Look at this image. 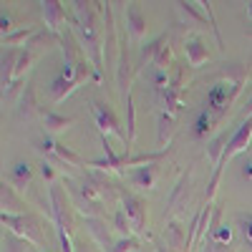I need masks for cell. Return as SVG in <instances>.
Returning a JSON list of instances; mask_svg holds the SVG:
<instances>
[{
    "mask_svg": "<svg viewBox=\"0 0 252 252\" xmlns=\"http://www.w3.org/2000/svg\"><path fill=\"white\" fill-rule=\"evenodd\" d=\"M73 8H76V15H78L76 33H78V40H81V48L86 53V58H91L94 71L101 78L103 58H101V40H98V33H96V20H94V13H91V3H73Z\"/></svg>",
    "mask_w": 252,
    "mask_h": 252,
    "instance_id": "6da1fadb",
    "label": "cell"
},
{
    "mask_svg": "<svg viewBox=\"0 0 252 252\" xmlns=\"http://www.w3.org/2000/svg\"><path fill=\"white\" fill-rule=\"evenodd\" d=\"M0 220L8 227V232L28 240L31 245L40 242V222L33 215H0Z\"/></svg>",
    "mask_w": 252,
    "mask_h": 252,
    "instance_id": "7a4b0ae2",
    "label": "cell"
},
{
    "mask_svg": "<svg viewBox=\"0 0 252 252\" xmlns=\"http://www.w3.org/2000/svg\"><path fill=\"white\" fill-rule=\"evenodd\" d=\"M121 209L126 212V217H129L131 229H134L136 237L149 235V232H146V204H144L139 197H134V194H121Z\"/></svg>",
    "mask_w": 252,
    "mask_h": 252,
    "instance_id": "3957f363",
    "label": "cell"
},
{
    "mask_svg": "<svg viewBox=\"0 0 252 252\" xmlns=\"http://www.w3.org/2000/svg\"><path fill=\"white\" fill-rule=\"evenodd\" d=\"M48 197H51V215H53V222H56V235H61V232L71 235L73 222H71V215H68V207H66V202H63L61 189H58L56 184H51V189H48Z\"/></svg>",
    "mask_w": 252,
    "mask_h": 252,
    "instance_id": "277c9868",
    "label": "cell"
},
{
    "mask_svg": "<svg viewBox=\"0 0 252 252\" xmlns=\"http://www.w3.org/2000/svg\"><path fill=\"white\" fill-rule=\"evenodd\" d=\"M40 10H43V18H46V26L51 31V35H56L61 40V26L66 23V10L58 0H46L40 3Z\"/></svg>",
    "mask_w": 252,
    "mask_h": 252,
    "instance_id": "5b68a950",
    "label": "cell"
},
{
    "mask_svg": "<svg viewBox=\"0 0 252 252\" xmlns=\"http://www.w3.org/2000/svg\"><path fill=\"white\" fill-rule=\"evenodd\" d=\"M91 109H94V116H96V124H98L101 134L111 131V134H116V136H121V139L126 141V134L119 129V121H116V116L106 109V103H101V101H91Z\"/></svg>",
    "mask_w": 252,
    "mask_h": 252,
    "instance_id": "8992f818",
    "label": "cell"
},
{
    "mask_svg": "<svg viewBox=\"0 0 252 252\" xmlns=\"http://www.w3.org/2000/svg\"><path fill=\"white\" fill-rule=\"evenodd\" d=\"M164 240H166V252H189L187 250V232L177 220H169L164 227Z\"/></svg>",
    "mask_w": 252,
    "mask_h": 252,
    "instance_id": "52a82bcc",
    "label": "cell"
},
{
    "mask_svg": "<svg viewBox=\"0 0 252 252\" xmlns=\"http://www.w3.org/2000/svg\"><path fill=\"white\" fill-rule=\"evenodd\" d=\"M126 33L131 35V40H141L146 35V18L136 3L126 5Z\"/></svg>",
    "mask_w": 252,
    "mask_h": 252,
    "instance_id": "ba28073f",
    "label": "cell"
},
{
    "mask_svg": "<svg viewBox=\"0 0 252 252\" xmlns=\"http://www.w3.org/2000/svg\"><path fill=\"white\" fill-rule=\"evenodd\" d=\"M116 81L121 89V98L126 101L129 96V53H126V33L119 38V66H116Z\"/></svg>",
    "mask_w": 252,
    "mask_h": 252,
    "instance_id": "9c48e42d",
    "label": "cell"
},
{
    "mask_svg": "<svg viewBox=\"0 0 252 252\" xmlns=\"http://www.w3.org/2000/svg\"><path fill=\"white\" fill-rule=\"evenodd\" d=\"M184 53H187V63L192 68H199V66H204V63L209 61V51L204 46V40L197 38V35L184 40Z\"/></svg>",
    "mask_w": 252,
    "mask_h": 252,
    "instance_id": "30bf717a",
    "label": "cell"
},
{
    "mask_svg": "<svg viewBox=\"0 0 252 252\" xmlns=\"http://www.w3.org/2000/svg\"><path fill=\"white\" fill-rule=\"evenodd\" d=\"M174 131H177V121H174L172 111H161L159 121H157V146H159V152L166 149V144L172 141Z\"/></svg>",
    "mask_w": 252,
    "mask_h": 252,
    "instance_id": "8fae6325",
    "label": "cell"
},
{
    "mask_svg": "<svg viewBox=\"0 0 252 252\" xmlns=\"http://www.w3.org/2000/svg\"><path fill=\"white\" fill-rule=\"evenodd\" d=\"M0 204H3V215H28L26 212V202L15 194V189L3 182L0 187Z\"/></svg>",
    "mask_w": 252,
    "mask_h": 252,
    "instance_id": "7c38bea8",
    "label": "cell"
},
{
    "mask_svg": "<svg viewBox=\"0 0 252 252\" xmlns=\"http://www.w3.org/2000/svg\"><path fill=\"white\" fill-rule=\"evenodd\" d=\"M129 182L139 189H152L157 182V164H146V166H136L129 172Z\"/></svg>",
    "mask_w": 252,
    "mask_h": 252,
    "instance_id": "4fadbf2b",
    "label": "cell"
},
{
    "mask_svg": "<svg viewBox=\"0 0 252 252\" xmlns=\"http://www.w3.org/2000/svg\"><path fill=\"white\" fill-rule=\"evenodd\" d=\"M86 227H89L91 237L98 242V247L111 252V247H114V240H111V232L106 229V224H103L98 217H86Z\"/></svg>",
    "mask_w": 252,
    "mask_h": 252,
    "instance_id": "5bb4252c",
    "label": "cell"
},
{
    "mask_svg": "<svg viewBox=\"0 0 252 252\" xmlns=\"http://www.w3.org/2000/svg\"><path fill=\"white\" fill-rule=\"evenodd\" d=\"M43 124H46V131H51V134H61V131L71 129V126L76 124V119H73V116L56 114V111H48V114L43 116Z\"/></svg>",
    "mask_w": 252,
    "mask_h": 252,
    "instance_id": "9a60e30c",
    "label": "cell"
},
{
    "mask_svg": "<svg viewBox=\"0 0 252 252\" xmlns=\"http://www.w3.org/2000/svg\"><path fill=\"white\" fill-rule=\"evenodd\" d=\"M78 83H81L78 78H66V76H58V78L51 83V94H53V101H56V103H61L63 98H66V96H68V94H71V91L78 86Z\"/></svg>",
    "mask_w": 252,
    "mask_h": 252,
    "instance_id": "2e32d148",
    "label": "cell"
},
{
    "mask_svg": "<svg viewBox=\"0 0 252 252\" xmlns=\"http://www.w3.org/2000/svg\"><path fill=\"white\" fill-rule=\"evenodd\" d=\"M8 184L23 192L26 184H31V166H28V164H23V161H18V164L13 166V172L8 174Z\"/></svg>",
    "mask_w": 252,
    "mask_h": 252,
    "instance_id": "e0dca14e",
    "label": "cell"
},
{
    "mask_svg": "<svg viewBox=\"0 0 252 252\" xmlns=\"http://www.w3.org/2000/svg\"><path fill=\"white\" fill-rule=\"evenodd\" d=\"M53 40H56V35H46V33H38V31H35V35L26 43V51H31V53L38 58V53H43V51H48V48L53 46Z\"/></svg>",
    "mask_w": 252,
    "mask_h": 252,
    "instance_id": "ac0fdd59",
    "label": "cell"
},
{
    "mask_svg": "<svg viewBox=\"0 0 252 252\" xmlns=\"http://www.w3.org/2000/svg\"><path fill=\"white\" fill-rule=\"evenodd\" d=\"M33 61H35V56H33L31 51H20V53H18V58H15V71H13V83L23 78V73L31 68Z\"/></svg>",
    "mask_w": 252,
    "mask_h": 252,
    "instance_id": "d6986e66",
    "label": "cell"
},
{
    "mask_svg": "<svg viewBox=\"0 0 252 252\" xmlns=\"http://www.w3.org/2000/svg\"><path fill=\"white\" fill-rule=\"evenodd\" d=\"M28 240H23V237H18V235H13V232H5L3 235V252H28Z\"/></svg>",
    "mask_w": 252,
    "mask_h": 252,
    "instance_id": "ffe728a7",
    "label": "cell"
},
{
    "mask_svg": "<svg viewBox=\"0 0 252 252\" xmlns=\"http://www.w3.org/2000/svg\"><path fill=\"white\" fill-rule=\"evenodd\" d=\"M48 146H51V152H53L61 161H66L68 166H78V164H81V159H78L71 149H66L63 144H53V141H48Z\"/></svg>",
    "mask_w": 252,
    "mask_h": 252,
    "instance_id": "44dd1931",
    "label": "cell"
},
{
    "mask_svg": "<svg viewBox=\"0 0 252 252\" xmlns=\"http://www.w3.org/2000/svg\"><path fill=\"white\" fill-rule=\"evenodd\" d=\"M124 106H126V119H129V131H126V144H131V141H134V131H136V111H134V96H131V94L126 96Z\"/></svg>",
    "mask_w": 252,
    "mask_h": 252,
    "instance_id": "7402d4cb",
    "label": "cell"
},
{
    "mask_svg": "<svg viewBox=\"0 0 252 252\" xmlns=\"http://www.w3.org/2000/svg\"><path fill=\"white\" fill-rule=\"evenodd\" d=\"M33 111H35V96H33V86L28 83V86H26V94H23V98H20L18 114L28 119V116H33Z\"/></svg>",
    "mask_w": 252,
    "mask_h": 252,
    "instance_id": "603a6c76",
    "label": "cell"
},
{
    "mask_svg": "<svg viewBox=\"0 0 252 252\" xmlns=\"http://www.w3.org/2000/svg\"><path fill=\"white\" fill-rule=\"evenodd\" d=\"M114 229L121 235V237H131L134 235V229H131V222H129V217H126V212L119 207V212L114 215Z\"/></svg>",
    "mask_w": 252,
    "mask_h": 252,
    "instance_id": "cb8c5ba5",
    "label": "cell"
},
{
    "mask_svg": "<svg viewBox=\"0 0 252 252\" xmlns=\"http://www.w3.org/2000/svg\"><path fill=\"white\" fill-rule=\"evenodd\" d=\"M35 35V31L33 28H20V31H15V33H8L5 38H3V46H18V43H28V40Z\"/></svg>",
    "mask_w": 252,
    "mask_h": 252,
    "instance_id": "d4e9b609",
    "label": "cell"
},
{
    "mask_svg": "<svg viewBox=\"0 0 252 252\" xmlns=\"http://www.w3.org/2000/svg\"><path fill=\"white\" fill-rule=\"evenodd\" d=\"M139 247H141L139 237H136V235H131V237H119V240L114 242L111 252H136Z\"/></svg>",
    "mask_w": 252,
    "mask_h": 252,
    "instance_id": "484cf974",
    "label": "cell"
},
{
    "mask_svg": "<svg viewBox=\"0 0 252 252\" xmlns=\"http://www.w3.org/2000/svg\"><path fill=\"white\" fill-rule=\"evenodd\" d=\"M154 66L157 68H166V66H169V61H172V51H169V40H161V46H159V51L154 53Z\"/></svg>",
    "mask_w": 252,
    "mask_h": 252,
    "instance_id": "4316f807",
    "label": "cell"
},
{
    "mask_svg": "<svg viewBox=\"0 0 252 252\" xmlns=\"http://www.w3.org/2000/svg\"><path fill=\"white\" fill-rule=\"evenodd\" d=\"M194 5H197V3H177V8H179L189 20H194V23H204V18L197 13V8H194Z\"/></svg>",
    "mask_w": 252,
    "mask_h": 252,
    "instance_id": "83f0119b",
    "label": "cell"
},
{
    "mask_svg": "<svg viewBox=\"0 0 252 252\" xmlns=\"http://www.w3.org/2000/svg\"><path fill=\"white\" fill-rule=\"evenodd\" d=\"M242 232H245V237L252 242V215H250V217H245V227H242Z\"/></svg>",
    "mask_w": 252,
    "mask_h": 252,
    "instance_id": "f1b7e54d",
    "label": "cell"
},
{
    "mask_svg": "<svg viewBox=\"0 0 252 252\" xmlns=\"http://www.w3.org/2000/svg\"><path fill=\"white\" fill-rule=\"evenodd\" d=\"M40 174H43L48 182H53V169H51V164H48V161H43V164H40Z\"/></svg>",
    "mask_w": 252,
    "mask_h": 252,
    "instance_id": "f546056e",
    "label": "cell"
},
{
    "mask_svg": "<svg viewBox=\"0 0 252 252\" xmlns=\"http://www.w3.org/2000/svg\"><path fill=\"white\" fill-rule=\"evenodd\" d=\"M247 116H252V98L247 101V106H245V119H247Z\"/></svg>",
    "mask_w": 252,
    "mask_h": 252,
    "instance_id": "4dcf8cb0",
    "label": "cell"
},
{
    "mask_svg": "<svg viewBox=\"0 0 252 252\" xmlns=\"http://www.w3.org/2000/svg\"><path fill=\"white\" fill-rule=\"evenodd\" d=\"M247 15H250V20H252V0L247 3Z\"/></svg>",
    "mask_w": 252,
    "mask_h": 252,
    "instance_id": "1f68e13d",
    "label": "cell"
},
{
    "mask_svg": "<svg viewBox=\"0 0 252 252\" xmlns=\"http://www.w3.org/2000/svg\"><path fill=\"white\" fill-rule=\"evenodd\" d=\"M157 252H166V250H164V247H159V250H157Z\"/></svg>",
    "mask_w": 252,
    "mask_h": 252,
    "instance_id": "d6a6232c",
    "label": "cell"
}]
</instances>
